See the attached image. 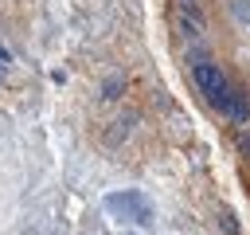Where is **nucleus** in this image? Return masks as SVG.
<instances>
[{
  "label": "nucleus",
  "instance_id": "obj_1",
  "mask_svg": "<svg viewBox=\"0 0 250 235\" xmlns=\"http://www.w3.org/2000/svg\"><path fill=\"white\" fill-rule=\"evenodd\" d=\"M105 212H113V215H121V219H133V223H141V227H152V223H156V219H152L148 196L137 192V188L109 192V196H105Z\"/></svg>",
  "mask_w": 250,
  "mask_h": 235
},
{
  "label": "nucleus",
  "instance_id": "obj_2",
  "mask_svg": "<svg viewBox=\"0 0 250 235\" xmlns=\"http://www.w3.org/2000/svg\"><path fill=\"white\" fill-rule=\"evenodd\" d=\"M191 78H195V86L203 90V98L223 114V110H227V90H230V82H227L223 67H219V63H211V59H199V63L191 67Z\"/></svg>",
  "mask_w": 250,
  "mask_h": 235
},
{
  "label": "nucleus",
  "instance_id": "obj_3",
  "mask_svg": "<svg viewBox=\"0 0 250 235\" xmlns=\"http://www.w3.org/2000/svg\"><path fill=\"white\" fill-rule=\"evenodd\" d=\"M230 121H238V125H246L250 121V94L242 90V86H230L227 90V110H223Z\"/></svg>",
  "mask_w": 250,
  "mask_h": 235
},
{
  "label": "nucleus",
  "instance_id": "obj_4",
  "mask_svg": "<svg viewBox=\"0 0 250 235\" xmlns=\"http://www.w3.org/2000/svg\"><path fill=\"white\" fill-rule=\"evenodd\" d=\"M176 24H180V31L184 35H203V16H199V8L195 4H188V0H180V12H176Z\"/></svg>",
  "mask_w": 250,
  "mask_h": 235
},
{
  "label": "nucleus",
  "instance_id": "obj_5",
  "mask_svg": "<svg viewBox=\"0 0 250 235\" xmlns=\"http://www.w3.org/2000/svg\"><path fill=\"white\" fill-rule=\"evenodd\" d=\"M234 145H238V153H242V157H250V121H246V125H238Z\"/></svg>",
  "mask_w": 250,
  "mask_h": 235
},
{
  "label": "nucleus",
  "instance_id": "obj_6",
  "mask_svg": "<svg viewBox=\"0 0 250 235\" xmlns=\"http://www.w3.org/2000/svg\"><path fill=\"white\" fill-rule=\"evenodd\" d=\"M230 8H234L238 24H250V0H230Z\"/></svg>",
  "mask_w": 250,
  "mask_h": 235
},
{
  "label": "nucleus",
  "instance_id": "obj_7",
  "mask_svg": "<svg viewBox=\"0 0 250 235\" xmlns=\"http://www.w3.org/2000/svg\"><path fill=\"white\" fill-rule=\"evenodd\" d=\"M117 90H121V78H109L105 82V98H117Z\"/></svg>",
  "mask_w": 250,
  "mask_h": 235
},
{
  "label": "nucleus",
  "instance_id": "obj_8",
  "mask_svg": "<svg viewBox=\"0 0 250 235\" xmlns=\"http://www.w3.org/2000/svg\"><path fill=\"white\" fill-rule=\"evenodd\" d=\"M188 4H199V0H188Z\"/></svg>",
  "mask_w": 250,
  "mask_h": 235
}]
</instances>
